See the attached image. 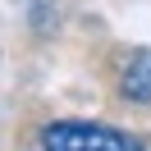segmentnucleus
I'll list each match as a JSON object with an SVG mask.
<instances>
[{"instance_id": "nucleus-1", "label": "nucleus", "mask_w": 151, "mask_h": 151, "mask_svg": "<svg viewBox=\"0 0 151 151\" xmlns=\"http://www.w3.org/2000/svg\"><path fill=\"white\" fill-rule=\"evenodd\" d=\"M41 151H142V142L96 119H50L41 128Z\"/></svg>"}, {"instance_id": "nucleus-2", "label": "nucleus", "mask_w": 151, "mask_h": 151, "mask_svg": "<svg viewBox=\"0 0 151 151\" xmlns=\"http://www.w3.org/2000/svg\"><path fill=\"white\" fill-rule=\"evenodd\" d=\"M119 96L133 101V105L151 101V46L128 50V60H124V69H119Z\"/></svg>"}]
</instances>
